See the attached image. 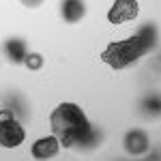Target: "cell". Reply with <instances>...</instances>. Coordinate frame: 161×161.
Returning a JSON list of instances; mask_svg holds the SVG:
<instances>
[{"instance_id":"obj_4","label":"cell","mask_w":161,"mask_h":161,"mask_svg":"<svg viewBox=\"0 0 161 161\" xmlns=\"http://www.w3.org/2000/svg\"><path fill=\"white\" fill-rule=\"evenodd\" d=\"M140 15V4L137 0H114L108 9V22L112 26H123L127 22H133Z\"/></svg>"},{"instance_id":"obj_9","label":"cell","mask_w":161,"mask_h":161,"mask_svg":"<svg viewBox=\"0 0 161 161\" xmlns=\"http://www.w3.org/2000/svg\"><path fill=\"white\" fill-rule=\"evenodd\" d=\"M2 105L9 108L22 123H26V120L30 118V105H28L26 97H22V95L15 92V90H13V92H7V95L2 97Z\"/></svg>"},{"instance_id":"obj_6","label":"cell","mask_w":161,"mask_h":161,"mask_svg":"<svg viewBox=\"0 0 161 161\" xmlns=\"http://www.w3.org/2000/svg\"><path fill=\"white\" fill-rule=\"evenodd\" d=\"M60 150H62L60 140L52 133V136H43L35 140L32 146H30V155L35 159H54V157H58Z\"/></svg>"},{"instance_id":"obj_8","label":"cell","mask_w":161,"mask_h":161,"mask_svg":"<svg viewBox=\"0 0 161 161\" xmlns=\"http://www.w3.org/2000/svg\"><path fill=\"white\" fill-rule=\"evenodd\" d=\"M58 13L64 24H77L86 17V2L84 0H60Z\"/></svg>"},{"instance_id":"obj_12","label":"cell","mask_w":161,"mask_h":161,"mask_svg":"<svg viewBox=\"0 0 161 161\" xmlns=\"http://www.w3.org/2000/svg\"><path fill=\"white\" fill-rule=\"evenodd\" d=\"M19 2L24 4L26 9H39V7L45 2V0H19Z\"/></svg>"},{"instance_id":"obj_5","label":"cell","mask_w":161,"mask_h":161,"mask_svg":"<svg viewBox=\"0 0 161 161\" xmlns=\"http://www.w3.org/2000/svg\"><path fill=\"white\" fill-rule=\"evenodd\" d=\"M150 136L144 129H129L123 136V150L131 157H144L150 153Z\"/></svg>"},{"instance_id":"obj_7","label":"cell","mask_w":161,"mask_h":161,"mask_svg":"<svg viewBox=\"0 0 161 161\" xmlns=\"http://www.w3.org/2000/svg\"><path fill=\"white\" fill-rule=\"evenodd\" d=\"M28 54V43L22 37H9L2 41V56L13 64H24V58Z\"/></svg>"},{"instance_id":"obj_2","label":"cell","mask_w":161,"mask_h":161,"mask_svg":"<svg viewBox=\"0 0 161 161\" xmlns=\"http://www.w3.org/2000/svg\"><path fill=\"white\" fill-rule=\"evenodd\" d=\"M161 30L155 22H144L131 37L118 39L108 43V47L101 52V60L114 71H123L133 67L137 60L146 58L159 50Z\"/></svg>"},{"instance_id":"obj_1","label":"cell","mask_w":161,"mask_h":161,"mask_svg":"<svg viewBox=\"0 0 161 161\" xmlns=\"http://www.w3.org/2000/svg\"><path fill=\"white\" fill-rule=\"evenodd\" d=\"M50 129L60 140L62 148L77 150V153H90L103 144L105 131L103 127L95 125L73 101L58 103L50 114Z\"/></svg>"},{"instance_id":"obj_11","label":"cell","mask_w":161,"mask_h":161,"mask_svg":"<svg viewBox=\"0 0 161 161\" xmlns=\"http://www.w3.org/2000/svg\"><path fill=\"white\" fill-rule=\"evenodd\" d=\"M24 64H26L28 71H41L43 64H45V58H43L41 52H28L26 58H24Z\"/></svg>"},{"instance_id":"obj_3","label":"cell","mask_w":161,"mask_h":161,"mask_svg":"<svg viewBox=\"0 0 161 161\" xmlns=\"http://www.w3.org/2000/svg\"><path fill=\"white\" fill-rule=\"evenodd\" d=\"M26 131L24 123L13 114L9 108H0V148L7 150H15L19 148L22 144L26 142Z\"/></svg>"},{"instance_id":"obj_10","label":"cell","mask_w":161,"mask_h":161,"mask_svg":"<svg viewBox=\"0 0 161 161\" xmlns=\"http://www.w3.org/2000/svg\"><path fill=\"white\" fill-rule=\"evenodd\" d=\"M140 112L148 118H159L161 116V92H148L140 101Z\"/></svg>"}]
</instances>
